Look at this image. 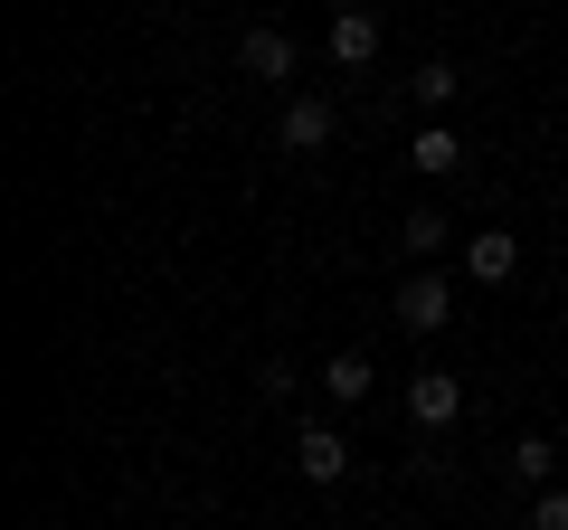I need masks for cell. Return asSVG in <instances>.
Here are the masks:
<instances>
[{
	"instance_id": "cell-3",
	"label": "cell",
	"mask_w": 568,
	"mask_h": 530,
	"mask_svg": "<svg viewBox=\"0 0 568 530\" xmlns=\"http://www.w3.org/2000/svg\"><path fill=\"white\" fill-rule=\"evenodd\" d=\"M294 465H304V483H342L351 473V436L332 427V417H313V427L294 436Z\"/></svg>"
},
{
	"instance_id": "cell-1",
	"label": "cell",
	"mask_w": 568,
	"mask_h": 530,
	"mask_svg": "<svg viewBox=\"0 0 568 530\" xmlns=\"http://www.w3.org/2000/svg\"><path fill=\"white\" fill-rule=\"evenodd\" d=\"M388 313H398V332H446L455 323V285H446V265H417V275H407L398 294H388Z\"/></svg>"
},
{
	"instance_id": "cell-7",
	"label": "cell",
	"mask_w": 568,
	"mask_h": 530,
	"mask_svg": "<svg viewBox=\"0 0 568 530\" xmlns=\"http://www.w3.org/2000/svg\"><path fill=\"white\" fill-rule=\"evenodd\" d=\"M446 237H455V227L436 218V200H426V208H407V218H398V246H407V265H436V256H446Z\"/></svg>"
},
{
	"instance_id": "cell-14",
	"label": "cell",
	"mask_w": 568,
	"mask_h": 530,
	"mask_svg": "<svg viewBox=\"0 0 568 530\" xmlns=\"http://www.w3.org/2000/svg\"><path fill=\"white\" fill-rule=\"evenodd\" d=\"M332 10H361V0H332Z\"/></svg>"
},
{
	"instance_id": "cell-13",
	"label": "cell",
	"mask_w": 568,
	"mask_h": 530,
	"mask_svg": "<svg viewBox=\"0 0 568 530\" xmlns=\"http://www.w3.org/2000/svg\"><path fill=\"white\" fill-rule=\"evenodd\" d=\"M530 530H568V492H559V483H549L540 502H530Z\"/></svg>"
},
{
	"instance_id": "cell-6",
	"label": "cell",
	"mask_w": 568,
	"mask_h": 530,
	"mask_svg": "<svg viewBox=\"0 0 568 530\" xmlns=\"http://www.w3.org/2000/svg\"><path fill=\"white\" fill-rule=\"evenodd\" d=\"M237 67H246V77H265V85H284V77H294V39H284V29H246Z\"/></svg>"
},
{
	"instance_id": "cell-2",
	"label": "cell",
	"mask_w": 568,
	"mask_h": 530,
	"mask_svg": "<svg viewBox=\"0 0 568 530\" xmlns=\"http://www.w3.org/2000/svg\"><path fill=\"white\" fill-rule=\"evenodd\" d=\"M407 417H417V436H446L455 417H465V379H446V369H417V379H407Z\"/></svg>"
},
{
	"instance_id": "cell-12",
	"label": "cell",
	"mask_w": 568,
	"mask_h": 530,
	"mask_svg": "<svg viewBox=\"0 0 568 530\" xmlns=\"http://www.w3.org/2000/svg\"><path fill=\"white\" fill-rule=\"evenodd\" d=\"M511 473L549 492V473H559V446H549V436H521V446H511Z\"/></svg>"
},
{
	"instance_id": "cell-9",
	"label": "cell",
	"mask_w": 568,
	"mask_h": 530,
	"mask_svg": "<svg viewBox=\"0 0 568 530\" xmlns=\"http://www.w3.org/2000/svg\"><path fill=\"white\" fill-rule=\"evenodd\" d=\"M323 398H332L342 417L369 398V360H361V350H332V360H323Z\"/></svg>"
},
{
	"instance_id": "cell-10",
	"label": "cell",
	"mask_w": 568,
	"mask_h": 530,
	"mask_svg": "<svg viewBox=\"0 0 568 530\" xmlns=\"http://www.w3.org/2000/svg\"><path fill=\"white\" fill-rule=\"evenodd\" d=\"M455 85H465V77H455L446 58H426L417 77H407V95H417V114H426V123H446V104H455Z\"/></svg>"
},
{
	"instance_id": "cell-5",
	"label": "cell",
	"mask_w": 568,
	"mask_h": 530,
	"mask_svg": "<svg viewBox=\"0 0 568 530\" xmlns=\"http://www.w3.org/2000/svg\"><path fill=\"white\" fill-rule=\"evenodd\" d=\"M465 275H474V285H511V275H521V237H511V227H474Z\"/></svg>"
},
{
	"instance_id": "cell-8",
	"label": "cell",
	"mask_w": 568,
	"mask_h": 530,
	"mask_svg": "<svg viewBox=\"0 0 568 530\" xmlns=\"http://www.w3.org/2000/svg\"><path fill=\"white\" fill-rule=\"evenodd\" d=\"M332 58L369 67V58H379V20H369V10H332Z\"/></svg>"
},
{
	"instance_id": "cell-11",
	"label": "cell",
	"mask_w": 568,
	"mask_h": 530,
	"mask_svg": "<svg viewBox=\"0 0 568 530\" xmlns=\"http://www.w3.org/2000/svg\"><path fill=\"white\" fill-rule=\"evenodd\" d=\"M407 162H417V171H426V181H446V171H465V143H455L446 123H426L417 143H407Z\"/></svg>"
},
{
	"instance_id": "cell-15",
	"label": "cell",
	"mask_w": 568,
	"mask_h": 530,
	"mask_svg": "<svg viewBox=\"0 0 568 530\" xmlns=\"http://www.w3.org/2000/svg\"><path fill=\"white\" fill-rule=\"evenodd\" d=\"M559 332H568V304H559Z\"/></svg>"
},
{
	"instance_id": "cell-4",
	"label": "cell",
	"mask_w": 568,
	"mask_h": 530,
	"mask_svg": "<svg viewBox=\"0 0 568 530\" xmlns=\"http://www.w3.org/2000/svg\"><path fill=\"white\" fill-rule=\"evenodd\" d=\"M332 123H342V114H332L323 95H284V114H275V143H284V152H323V143H332Z\"/></svg>"
}]
</instances>
